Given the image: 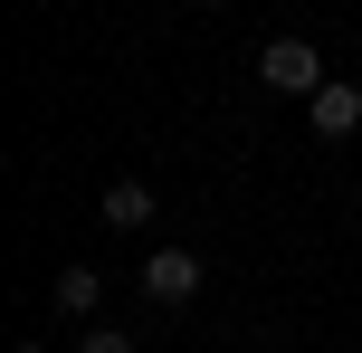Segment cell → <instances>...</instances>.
I'll return each instance as SVG.
<instances>
[{"label":"cell","mask_w":362,"mask_h":353,"mask_svg":"<svg viewBox=\"0 0 362 353\" xmlns=\"http://www.w3.org/2000/svg\"><path fill=\"white\" fill-rule=\"evenodd\" d=\"M257 76H267L276 96H315L325 86V57H315V38H267V48H257Z\"/></svg>","instance_id":"obj_1"},{"label":"cell","mask_w":362,"mask_h":353,"mask_svg":"<svg viewBox=\"0 0 362 353\" xmlns=\"http://www.w3.org/2000/svg\"><path fill=\"white\" fill-rule=\"evenodd\" d=\"M305 125L325 134V144H344V134H362V86H344V76H325V86L305 96Z\"/></svg>","instance_id":"obj_2"},{"label":"cell","mask_w":362,"mask_h":353,"mask_svg":"<svg viewBox=\"0 0 362 353\" xmlns=\"http://www.w3.org/2000/svg\"><path fill=\"white\" fill-rule=\"evenodd\" d=\"M144 296L153 306H191L200 296V258H191V248H153V258H144Z\"/></svg>","instance_id":"obj_3"},{"label":"cell","mask_w":362,"mask_h":353,"mask_svg":"<svg viewBox=\"0 0 362 353\" xmlns=\"http://www.w3.org/2000/svg\"><path fill=\"white\" fill-rule=\"evenodd\" d=\"M105 229H153V191L144 182H115L105 191Z\"/></svg>","instance_id":"obj_4"},{"label":"cell","mask_w":362,"mask_h":353,"mask_svg":"<svg viewBox=\"0 0 362 353\" xmlns=\"http://www.w3.org/2000/svg\"><path fill=\"white\" fill-rule=\"evenodd\" d=\"M95 296H105L95 267H57V316H95Z\"/></svg>","instance_id":"obj_5"},{"label":"cell","mask_w":362,"mask_h":353,"mask_svg":"<svg viewBox=\"0 0 362 353\" xmlns=\"http://www.w3.org/2000/svg\"><path fill=\"white\" fill-rule=\"evenodd\" d=\"M86 353H134V335H115V325H95V335H86Z\"/></svg>","instance_id":"obj_6"},{"label":"cell","mask_w":362,"mask_h":353,"mask_svg":"<svg viewBox=\"0 0 362 353\" xmlns=\"http://www.w3.org/2000/svg\"><path fill=\"white\" fill-rule=\"evenodd\" d=\"M19 353H48V344H19Z\"/></svg>","instance_id":"obj_7"}]
</instances>
